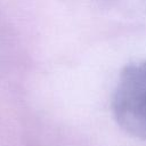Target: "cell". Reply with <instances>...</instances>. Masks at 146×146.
<instances>
[{"label":"cell","instance_id":"7a4b0ae2","mask_svg":"<svg viewBox=\"0 0 146 146\" xmlns=\"http://www.w3.org/2000/svg\"><path fill=\"white\" fill-rule=\"evenodd\" d=\"M10 35L8 26L0 14V75L5 73L10 58Z\"/></svg>","mask_w":146,"mask_h":146},{"label":"cell","instance_id":"6da1fadb","mask_svg":"<svg viewBox=\"0 0 146 146\" xmlns=\"http://www.w3.org/2000/svg\"><path fill=\"white\" fill-rule=\"evenodd\" d=\"M112 112L122 130L146 140V59L122 68L112 97Z\"/></svg>","mask_w":146,"mask_h":146}]
</instances>
